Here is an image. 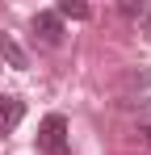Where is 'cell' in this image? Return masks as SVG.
I'll list each match as a JSON object with an SVG mask.
<instances>
[{"instance_id": "52a82bcc", "label": "cell", "mask_w": 151, "mask_h": 155, "mask_svg": "<svg viewBox=\"0 0 151 155\" xmlns=\"http://www.w3.org/2000/svg\"><path fill=\"white\" fill-rule=\"evenodd\" d=\"M139 134H143V143L151 147V113H143V122H139Z\"/></svg>"}, {"instance_id": "3957f363", "label": "cell", "mask_w": 151, "mask_h": 155, "mask_svg": "<svg viewBox=\"0 0 151 155\" xmlns=\"http://www.w3.org/2000/svg\"><path fill=\"white\" fill-rule=\"evenodd\" d=\"M21 117H25V101H17V97H0V134L17 130Z\"/></svg>"}, {"instance_id": "6da1fadb", "label": "cell", "mask_w": 151, "mask_h": 155, "mask_svg": "<svg viewBox=\"0 0 151 155\" xmlns=\"http://www.w3.org/2000/svg\"><path fill=\"white\" fill-rule=\"evenodd\" d=\"M38 155H72L67 147V117L63 113H46L38 126Z\"/></svg>"}, {"instance_id": "7a4b0ae2", "label": "cell", "mask_w": 151, "mask_h": 155, "mask_svg": "<svg viewBox=\"0 0 151 155\" xmlns=\"http://www.w3.org/2000/svg\"><path fill=\"white\" fill-rule=\"evenodd\" d=\"M34 38H38L42 46H59V42H63V21H59V13H50V8L34 13Z\"/></svg>"}, {"instance_id": "8992f818", "label": "cell", "mask_w": 151, "mask_h": 155, "mask_svg": "<svg viewBox=\"0 0 151 155\" xmlns=\"http://www.w3.org/2000/svg\"><path fill=\"white\" fill-rule=\"evenodd\" d=\"M55 13H59V21H63V17H72V21H84V17H88V4H84V0H63Z\"/></svg>"}, {"instance_id": "277c9868", "label": "cell", "mask_w": 151, "mask_h": 155, "mask_svg": "<svg viewBox=\"0 0 151 155\" xmlns=\"http://www.w3.org/2000/svg\"><path fill=\"white\" fill-rule=\"evenodd\" d=\"M0 54H4V59H8L17 71H25V67H29V54H25L21 46L13 42V34H0Z\"/></svg>"}, {"instance_id": "5b68a950", "label": "cell", "mask_w": 151, "mask_h": 155, "mask_svg": "<svg viewBox=\"0 0 151 155\" xmlns=\"http://www.w3.org/2000/svg\"><path fill=\"white\" fill-rule=\"evenodd\" d=\"M122 13L139 25H151V4H143V0H122Z\"/></svg>"}]
</instances>
